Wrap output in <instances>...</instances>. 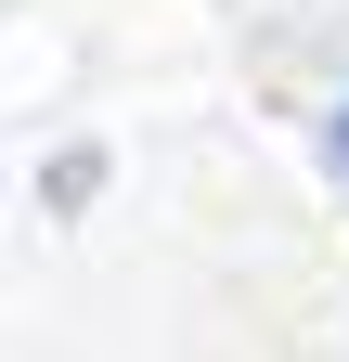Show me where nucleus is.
I'll return each mask as SVG.
<instances>
[{
  "label": "nucleus",
  "mask_w": 349,
  "mask_h": 362,
  "mask_svg": "<svg viewBox=\"0 0 349 362\" xmlns=\"http://www.w3.org/2000/svg\"><path fill=\"white\" fill-rule=\"evenodd\" d=\"M91 194H104V143H65L52 168H39V207H52V220H78Z\"/></svg>",
  "instance_id": "obj_1"
},
{
  "label": "nucleus",
  "mask_w": 349,
  "mask_h": 362,
  "mask_svg": "<svg viewBox=\"0 0 349 362\" xmlns=\"http://www.w3.org/2000/svg\"><path fill=\"white\" fill-rule=\"evenodd\" d=\"M324 156H336V181H349V104H336V117H324Z\"/></svg>",
  "instance_id": "obj_2"
}]
</instances>
